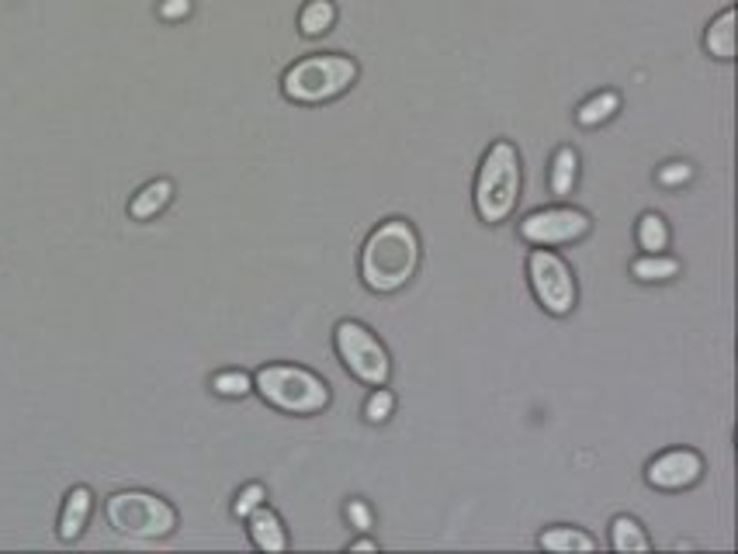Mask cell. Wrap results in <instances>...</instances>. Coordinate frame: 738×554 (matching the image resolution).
Listing matches in <instances>:
<instances>
[{
    "instance_id": "1",
    "label": "cell",
    "mask_w": 738,
    "mask_h": 554,
    "mask_svg": "<svg viewBox=\"0 0 738 554\" xmlns=\"http://www.w3.org/2000/svg\"><path fill=\"white\" fill-rule=\"evenodd\" d=\"M420 267V236L413 222L406 219H388L361 246V281L367 291L375 294H392L410 285V277Z\"/></svg>"
},
{
    "instance_id": "2",
    "label": "cell",
    "mask_w": 738,
    "mask_h": 554,
    "mask_svg": "<svg viewBox=\"0 0 738 554\" xmlns=\"http://www.w3.org/2000/svg\"><path fill=\"white\" fill-rule=\"evenodd\" d=\"M520 153L510 138H496V143L485 149L479 173H475V194L472 205L475 215L485 226H499L507 222L517 212L520 202Z\"/></svg>"
},
{
    "instance_id": "3",
    "label": "cell",
    "mask_w": 738,
    "mask_h": 554,
    "mask_svg": "<svg viewBox=\"0 0 738 554\" xmlns=\"http://www.w3.org/2000/svg\"><path fill=\"white\" fill-rule=\"evenodd\" d=\"M358 76H361L358 59L343 52H313L285 70L281 94L291 105H326L351 91Z\"/></svg>"
},
{
    "instance_id": "4",
    "label": "cell",
    "mask_w": 738,
    "mask_h": 554,
    "mask_svg": "<svg viewBox=\"0 0 738 554\" xmlns=\"http://www.w3.org/2000/svg\"><path fill=\"white\" fill-rule=\"evenodd\" d=\"M108 527L129 541H164L178 530V509L146 489H122L105 499Z\"/></svg>"
},
{
    "instance_id": "5",
    "label": "cell",
    "mask_w": 738,
    "mask_h": 554,
    "mask_svg": "<svg viewBox=\"0 0 738 554\" xmlns=\"http://www.w3.org/2000/svg\"><path fill=\"white\" fill-rule=\"evenodd\" d=\"M254 392L288 416H313L329 406V385L302 364H267L254 374Z\"/></svg>"
},
{
    "instance_id": "6",
    "label": "cell",
    "mask_w": 738,
    "mask_h": 554,
    "mask_svg": "<svg viewBox=\"0 0 738 554\" xmlns=\"http://www.w3.org/2000/svg\"><path fill=\"white\" fill-rule=\"evenodd\" d=\"M334 347L337 358L343 361V368L354 374L364 385H388V374H392V361H388V350L382 347L378 336L367 329L358 320H343L334 329Z\"/></svg>"
},
{
    "instance_id": "7",
    "label": "cell",
    "mask_w": 738,
    "mask_h": 554,
    "mask_svg": "<svg viewBox=\"0 0 738 554\" xmlns=\"http://www.w3.org/2000/svg\"><path fill=\"white\" fill-rule=\"evenodd\" d=\"M528 281H531V291L537 305L545 309L548 315H569L576 309V277H572V267L561 261L558 253H552L548 246H534L531 256H528Z\"/></svg>"
},
{
    "instance_id": "8",
    "label": "cell",
    "mask_w": 738,
    "mask_h": 554,
    "mask_svg": "<svg viewBox=\"0 0 738 554\" xmlns=\"http://www.w3.org/2000/svg\"><path fill=\"white\" fill-rule=\"evenodd\" d=\"M590 229H593L590 215L579 208H566V205L537 208L528 215V219H520V226H517L520 240L531 246H566V243L582 240Z\"/></svg>"
},
{
    "instance_id": "9",
    "label": "cell",
    "mask_w": 738,
    "mask_h": 554,
    "mask_svg": "<svg viewBox=\"0 0 738 554\" xmlns=\"http://www.w3.org/2000/svg\"><path fill=\"white\" fill-rule=\"evenodd\" d=\"M701 474H704L701 454L690 447H673L666 454H658V458L645 468V482L663 492H679V489H690L701 482Z\"/></svg>"
},
{
    "instance_id": "10",
    "label": "cell",
    "mask_w": 738,
    "mask_h": 554,
    "mask_svg": "<svg viewBox=\"0 0 738 554\" xmlns=\"http://www.w3.org/2000/svg\"><path fill=\"white\" fill-rule=\"evenodd\" d=\"M90 513H94V492L87 485H73L66 492V499H63V509H60V527H56V533H60L63 544L81 541Z\"/></svg>"
},
{
    "instance_id": "11",
    "label": "cell",
    "mask_w": 738,
    "mask_h": 554,
    "mask_svg": "<svg viewBox=\"0 0 738 554\" xmlns=\"http://www.w3.org/2000/svg\"><path fill=\"white\" fill-rule=\"evenodd\" d=\"M246 533H250V541H254V547L257 551H267V554H278V551H285L288 547V533H285V523H281V517L270 506H257L254 513H246Z\"/></svg>"
},
{
    "instance_id": "12",
    "label": "cell",
    "mask_w": 738,
    "mask_h": 554,
    "mask_svg": "<svg viewBox=\"0 0 738 554\" xmlns=\"http://www.w3.org/2000/svg\"><path fill=\"white\" fill-rule=\"evenodd\" d=\"M170 202H173V181H170V177H157V181L143 184L140 191L132 194L129 215H132L135 222H149V219H157V215H160Z\"/></svg>"
},
{
    "instance_id": "13",
    "label": "cell",
    "mask_w": 738,
    "mask_h": 554,
    "mask_svg": "<svg viewBox=\"0 0 738 554\" xmlns=\"http://www.w3.org/2000/svg\"><path fill=\"white\" fill-rule=\"evenodd\" d=\"M704 52L722 59V63H731L735 59V8H725L714 17L704 32Z\"/></svg>"
},
{
    "instance_id": "14",
    "label": "cell",
    "mask_w": 738,
    "mask_h": 554,
    "mask_svg": "<svg viewBox=\"0 0 738 554\" xmlns=\"http://www.w3.org/2000/svg\"><path fill=\"white\" fill-rule=\"evenodd\" d=\"M337 25V4L334 0H305L299 11V32L305 38H319L326 32H334Z\"/></svg>"
},
{
    "instance_id": "15",
    "label": "cell",
    "mask_w": 738,
    "mask_h": 554,
    "mask_svg": "<svg viewBox=\"0 0 738 554\" xmlns=\"http://www.w3.org/2000/svg\"><path fill=\"white\" fill-rule=\"evenodd\" d=\"M617 111H620V94L617 91H600L576 108V122L582 129H596V125L610 122Z\"/></svg>"
},
{
    "instance_id": "16",
    "label": "cell",
    "mask_w": 738,
    "mask_h": 554,
    "mask_svg": "<svg viewBox=\"0 0 738 554\" xmlns=\"http://www.w3.org/2000/svg\"><path fill=\"white\" fill-rule=\"evenodd\" d=\"M679 264L676 256H666V253H642L638 261L631 264V274L638 277V281L645 285H655V281H673V277L679 274Z\"/></svg>"
},
{
    "instance_id": "17",
    "label": "cell",
    "mask_w": 738,
    "mask_h": 554,
    "mask_svg": "<svg viewBox=\"0 0 738 554\" xmlns=\"http://www.w3.org/2000/svg\"><path fill=\"white\" fill-rule=\"evenodd\" d=\"M579 181V153L572 146H558L552 156V194L566 197Z\"/></svg>"
},
{
    "instance_id": "18",
    "label": "cell",
    "mask_w": 738,
    "mask_h": 554,
    "mask_svg": "<svg viewBox=\"0 0 738 554\" xmlns=\"http://www.w3.org/2000/svg\"><path fill=\"white\" fill-rule=\"evenodd\" d=\"M634 240H638V250L645 253H663L669 246V226L658 212H645L642 219H638V229H634Z\"/></svg>"
},
{
    "instance_id": "19",
    "label": "cell",
    "mask_w": 738,
    "mask_h": 554,
    "mask_svg": "<svg viewBox=\"0 0 738 554\" xmlns=\"http://www.w3.org/2000/svg\"><path fill=\"white\" fill-rule=\"evenodd\" d=\"M610 547L614 551H649L652 541H649V533L642 530V523H638L634 517H614V523H610Z\"/></svg>"
},
{
    "instance_id": "20",
    "label": "cell",
    "mask_w": 738,
    "mask_h": 554,
    "mask_svg": "<svg viewBox=\"0 0 738 554\" xmlns=\"http://www.w3.org/2000/svg\"><path fill=\"white\" fill-rule=\"evenodd\" d=\"M537 544L545 551H593L596 541L590 538V533H582L576 527H552L537 538Z\"/></svg>"
},
{
    "instance_id": "21",
    "label": "cell",
    "mask_w": 738,
    "mask_h": 554,
    "mask_svg": "<svg viewBox=\"0 0 738 554\" xmlns=\"http://www.w3.org/2000/svg\"><path fill=\"white\" fill-rule=\"evenodd\" d=\"M211 392L222 395V399H243L246 392H254V378L246 371H219L211 378Z\"/></svg>"
},
{
    "instance_id": "22",
    "label": "cell",
    "mask_w": 738,
    "mask_h": 554,
    "mask_svg": "<svg viewBox=\"0 0 738 554\" xmlns=\"http://www.w3.org/2000/svg\"><path fill=\"white\" fill-rule=\"evenodd\" d=\"M392 409H396V395L388 392L385 385H378L372 395H367V402H364V420L367 423H385L388 416H392Z\"/></svg>"
},
{
    "instance_id": "23",
    "label": "cell",
    "mask_w": 738,
    "mask_h": 554,
    "mask_svg": "<svg viewBox=\"0 0 738 554\" xmlns=\"http://www.w3.org/2000/svg\"><path fill=\"white\" fill-rule=\"evenodd\" d=\"M267 499V489L261 485V482H250L246 489H240V496H237V503H232V513H237V517L243 520L246 513H254L261 503Z\"/></svg>"
},
{
    "instance_id": "24",
    "label": "cell",
    "mask_w": 738,
    "mask_h": 554,
    "mask_svg": "<svg viewBox=\"0 0 738 554\" xmlns=\"http://www.w3.org/2000/svg\"><path fill=\"white\" fill-rule=\"evenodd\" d=\"M690 177H693L690 164H666L663 170L655 173V181L663 184V188H676V184H687Z\"/></svg>"
},
{
    "instance_id": "25",
    "label": "cell",
    "mask_w": 738,
    "mask_h": 554,
    "mask_svg": "<svg viewBox=\"0 0 738 554\" xmlns=\"http://www.w3.org/2000/svg\"><path fill=\"white\" fill-rule=\"evenodd\" d=\"M191 11H194L191 0H160V8H157V14L164 17V22H184Z\"/></svg>"
},
{
    "instance_id": "26",
    "label": "cell",
    "mask_w": 738,
    "mask_h": 554,
    "mask_svg": "<svg viewBox=\"0 0 738 554\" xmlns=\"http://www.w3.org/2000/svg\"><path fill=\"white\" fill-rule=\"evenodd\" d=\"M347 517H351V523L358 530H367V527H372V506H367L364 499H351V503H347Z\"/></svg>"
},
{
    "instance_id": "27",
    "label": "cell",
    "mask_w": 738,
    "mask_h": 554,
    "mask_svg": "<svg viewBox=\"0 0 738 554\" xmlns=\"http://www.w3.org/2000/svg\"><path fill=\"white\" fill-rule=\"evenodd\" d=\"M351 551H378V541H372V538L351 541Z\"/></svg>"
}]
</instances>
